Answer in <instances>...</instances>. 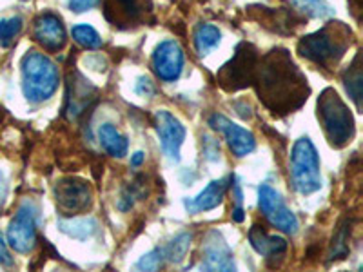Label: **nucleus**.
Masks as SVG:
<instances>
[{"instance_id": "obj_1", "label": "nucleus", "mask_w": 363, "mask_h": 272, "mask_svg": "<svg viewBox=\"0 0 363 272\" xmlns=\"http://www.w3.org/2000/svg\"><path fill=\"white\" fill-rule=\"evenodd\" d=\"M256 95L274 116L294 113L307 102L311 87L306 74L293 62L287 50H272L258 60L255 73Z\"/></svg>"}, {"instance_id": "obj_2", "label": "nucleus", "mask_w": 363, "mask_h": 272, "mask_svg": "<svg viewBox=\"0 0 363 272\" xmlns=\"http://www.w3.org/2000/svg\"><path fill=\"white\" fill-rule=\"evenodd\" d=\"M352 33L342 22H329L298 42V53L316 66L335 67L351 44Z\"/></svg>"}, {"instance_id": "obj_3", "label": "nucleus", "mask_w": 363, "mask_h": 272, "mask_svg": "<svg viewBox=\"0 0 363 272\" xmlns=\"http://www.w3.org/2000/svg\"><path fill=\"white\" fill-rule=\"evenodd\" d=\"M318 120L333 147L342 149L354 138V118L351 109L335 89H325L318 98Z\"/></svg>"}, {"instance_id": "obj_4", "label": "nucleus", "mask_w": 363, "mask_h": 272, "mask_svg": "<svg viewBox=\"0 0 363 272\" xmlns=\"http://www.w3.org/2000/svg\"><path fill=\"white\" fill-rule=\"evenodd\" d=\"M58 87V69L50 57L29 51L22 58V91L31 103L50 100Z\"/></svg>"}, {"instance_id": "obj_5", "label": "nucleus", "mask_w": 363, "mask_h": 272, "mask_svg": "<svg viewBox=\"0 0 363 272\" xmlns=\"http://www.w3.org/2000/svg\"><path fill=\"white\" fill-rule=\"evenodd\" d=\"M291 181L300 194H313L322 187L320 158L307 136L298 138L291 151Z\"/></svg>"}, {"instance_id": "obj_6", "label": "nucleus", "mask_w": 363, "mask_h": 272, "mask_svg": "<svg viewBox=\"0 0 363 272\" xmlns=\"http://www.w3.org/2000/svg\"><path fill=\"white\" fill-rule=\"evenodd\" d=\"M258 51L249 42H242L236 45L235 55L227 64H223L222 69L216 73L218 86L227 93L242 91L245 87H251L255 82L256 66H258Z\"/></svg>"}, {"instance_id": "obj_7", "label": "nucleus", "mask_w": 363, "mask_h": 272, "mask_svg": "<svg viewBox=\"0 0 363 272\" xmlns=\"http://www.w3.org/2000/svg\"><path fill=\"white\" fill-rule=\"evenodd\" d=\"M37 212L31 202H24L8 227V244L21 254H28L37 245Z\"/></svg>"}, {"instance_id": "obj_8", "label": "nucleus", "mask_w": 363, "mask_h": 272, "mask_svg": "<svg viewBox=\"0 0 363 272\" xmlns=\"http://www.w3.org/2000/svg\"><path fill=\"white\" fill-rule=\"evenodd\" d=\"M55 200H57L58 209L64 215H79L91 207L93 203V191L89 183L80 178H62L57 181L53 187Z\"/></svg>"}, {"instance_id": "obj_9", "label": "nucleus", "mask_w": 363, "mask_h": 272, "mask_svg": "<svg viewBox=\"0 0 363 272\" xmlns=\"http://www.w3.org/2000/svg\"><path fill=\"white\" fill-rule=\"evenodd\" d=\"M258 203H260L262 212L272 227H277L278 231L285 232V234H296L298 227H300L298 218L293 210L287 209L280 193H277L267 183H262L260 189H258Z\"/></svg>"}, {"instance_id": "obj_10", "label": "nucleus", "mask_w": 363, "mask_h": 272, "mask_svg": "<svg viewBox=\"0 0 363 272\" xmlns=\"http://www.w3.org/2000/svg\"><path fill=\"white\" fill-rule=\"evenodd\" d=\"M155 128H157L162 149L167 158L173 162L180 160V149L186 140V128L182 125L180 120L169 111L160 109L155 115Z\"/></svg>"}, {"instance_id": "obj_11", "label": "nucleus", "mask_w": 363, "mask_h": 272, "mask_svg": "<svg viewBox=\"0 0 363 272\" xmlns=\"http://www.w3.org/2000/svg\"><path fill=\"white\" fill-rule=\"evenodd\" d=\"M209 125L215 131L222 132L225 136L227 145H229V149H231L236 158H244L255 151V135L251 131H247V129L242 128V125H236L235 122H231V120L225 118L223 115L211 116Z\"/></svg>"}, {"instance_id": "obj_12", "label": "nucleus", "mask_w": 363, "mask_h": 272, "mask_svg": "<svg viewBox=\"0 0 363 272\" xmlns=\"http://www.w3.org/2000/svg\"><path fill=\"white\" fill-rule=\"evenodd\" d=\"M153 69L164 82H174L180 79L184 69V51L174 40H164L157 45L153 53Z\"/></svg>"}, {"instance_id": "obj_13", "label": "nucleus", "mask_w": 363, "mask_h": 272, "mask_svg": "<svg viewBox=\"0 0 363 272\" xmlns=\"http://www.w3.org/2000/svg\"><path fill=\"white\" fill-rule=\"evenodd\" d=\"M202 268L206 271H236L235 258L218 231H211L202 245Z\"/></svg>"}, {"instance_id": "obj_14", "label": "nucleus", "mask_w": 363, "mask_h": 272, "mask_svg": "<svg viewBox=\"0 0 363 272\" xmlns=\"http://www.w3.org/2000/svg\"><path fill=\"white\" fill-rule=\"evenodd\" d=\"M96 98V87L89 84L80 73L69 74L67 82V100H66V116L69 120H77L87 111L91 102Z\"/></svg>"}, {"instance_id": "obj_15", "label": "nucleus", "mask_w": 363, "mask_h": 272, "mask_svg": "<svg viewBox=\"0 0 363 272\" xmlns=\"http://www.w3.org/2000/svg\"><path fill=\"white\" fill-rule=\"evenodd\" d=\"M144 0H106L104 13L106 18L116 28H131L144 22L145 18Z\"/></svg>"}, {"instance_id": "obj_16", "label": "nucleus", "mask_w": 363, "mask_h": 272, "mask_svg": "<svg viewBox=\"0 0 363 272\" xmlns=\"http://www.w3.org/2000/svg\"><path fill=\"white\" fill-rule=\"evenodd\" d=\"M35 40L48 51H58L66 45V29L55 13H44L35 21Z\"/></svg>"}, {"instance_id": "obj_17", "label": "nucleus", "mask_w": 363, "mask_h": 272, "mask_svg": "<svg viewBox=\"0 0 363 272\" xmlns=\"http://www.w3.org/2000/svg\"><path fill=\"white\" fill-rule=\"evenodd\" d=\"M249 15L256 22H260L262 26L272 29V31H278V33H291L294 26L291 22H296V24L300 22V18L294 17V13L284 11V9L277 11V9L264 8V6H251Z\"/></svg>"}, {"instance_id": "obj_18", "label": "nucleus", "mask_w": 363, "mask_h": 272, "mask_svg": "<svg viewBox=\"0 0 363 272\" xmlns=\"http://www.w3.org/2000/svg\"><path fill=\"white\" fill-rule=\"evenodd\" d=\"M249 244L258 254L265 256L267 260L271 258H281L287 252V242L281 236H269L265 229L260 225H252L249 231Z\"/></svg>"}, {"instance_id": "obj_19", "label": "nucleus", "mask_w": 363, "mask_h": 272, "mask_svg": "<svg viewBox=\"0 0 363 272\" xmlns=\"http://www.w3.org/2000/svg\"><path fill=\"white\" fill-rule=\"evenodd\" d=\"M227 183L225 180H213L202 193L193 200H186V209L189 212H206V210L216 209L225 196Z\"/></svg>"}, {"instance_id": "obj_20", "label": "nucleus", "mask_w": 363, "mask_h": 272, "mask_svg": "<svg viewBox=\"0 0 363 272\" xmlns=\"http://www.w3.org/2000/svg\"><path fill=\"white\" fill-rule=\"evenodd\" d=\"M99 138L100 145L104 147V151L115 158H122L128 154V138H125L118 129L113 124H104L99 129Z\"/></svg>"}, {"instance_id": "obj_21", "label": "nucleus", "mask_w": 363, "mask_h": 272, "mask_svg": "<svg viewBox=\"0 0 363 272\" xmlns=\"http://www.w3.org/2000/svg\"><path fill=\"white\" fill-rule=\"evenodd\" d=\"M96 227H99V223L93 218H69L58 222V229L74 239L91 238L96 232Z\"/></svg>"}, {"instance_id": "obj_22", "label": "nucleus", "mask_w": 363, "mask_h": 272, "mask_svg": "<svg viewBox=\"0 0 363 272\" xmlns=\"http://www.w3.org/2000/svg\"><path fill=\"white\" fill-rule=\"evenodd\" d=\"M194 40V47H196V53L199 55H209L211 51L215 50L216 45L220 44L222 40V33H220V29L215 28V26L211 24H200L196 28L193 35Z\"/></svg>"}, {"instance_id": "obj_23", "label": "nucleus", "mask_w": 363, "mask_h": 272, "mask_svg": "<svg viewBox=\"0 0 363 272\" xmlns=\"http://www.w3.org/2000/svg\"><path fill=\"white\" fill-rule=\"evenodd\" d=\"M349 238H351V220H343L333 236V244L329 251V261L343 260L349 252Z\"/></svg>"}, {"instance_id": "obj_24", "label": "nucleus", "mask_w": 363, "mask_h": 272, "mask_svg": "<svg viewBox=\"0 0 363 272\" xmlns=\"http://www.w3.org/2000/svg\"><path fill=\"white\" fill-rule=\"evenodd\" d=\"M343 84H345L349 96L354 100L356 108L362 109V66H359V55H356L351 67H349V71L343 76Z\"/></svg>"}, {"instance_id": "obj_25", "label": "nucleus", "mask_w": 363, "mask_h": 272, "mask_svg": "<svg viewBox=\"0 0 363 272\" xmlns=\"http://www.w3.org/2000/svg\"><path fill=\"white\" fill-rule=\"evenodd\" d=\"M191 247V234L189 232H182L177 238L171 239V244L162 251L164 260L171 261V264H180L186 260V254Z\"/></svg>"}, {"instance_id": "obj_26", "label": "nucleus", "mask_w": 363, "mask_h": 272, "mask_svg": "<svg viewBox=\"0 0 363 272\" xmlns=\"http://www.w3.org/2000/svg\"><path fill=\"white\" fill-rule=\"evenodd\" d=\"M291 2H293L294 8L309 15V17L323 18L333 13V8L327 4V0H291Z\"/></svg>"}, {"instance_id": "obj_27", "label": "nucleus", "mask_w": 363, "mask_h": 272, "mask_svg": "<svg viewBox=\"0 0 363 272\" xmlns=\"http://www.w3.org/2000/svg\"><path fill=\"white\" fill-rule=\"evenodd\" d=\"M73 38L74 42H79V44L82 45V47H86V50H99L100 45H102V38H100V35L87 24L74 26Z\"/></svg>"}, {"instance_id": "obj_28", "label": "nucleus", "mask_w": 363, "mask_h": 272, "mask_svg": "<svg viewBox=\"0 0 363 272\" xmlns=\"http://www.w3.org/2000/svg\"><path fill=\"white\" fill-rule=\"evenodd\" d=\"M22 31V18L11 17L0 21V47H9Z\"/></svg>"}, {"instance_id": "obj_29", "label": "nucleus", "mask_w": 363, "mask_h": 272, "mask_svg": "<svg viewBox=\"0 0 363 272\" xmlns=\"http://www.w3.org/2000/svg\"><path fill=\"white\" fill-rule=\"evenodd\" d=\"M162 260H164V254H162L160 249H155V251L147 252L145 256H142L140 261L136 264V267L140 271H157L162 265Z\"/></svg>"}, {"instance_id": "obj_30", "label": "nucleus", "mask_w": 363, "mask_h": 272, "mask_svg": "<svg viewBox=\"0 0 363 272\" xmlns=\"http://www.w3.org/2000/svg\"><path fill=\"white\" fill-rule=\"evenodd\" d=\"M135 91H136V95H140V96H147V98H151V96L157 93V89H155V84L151 82V79H147V76H140L138 79V82H136L135 86Z\"/></svg>"}, {"instance_id": "obj_31", "label": "nucleus", "mask_w": 363, "mask_h": 272, "mask_svg": "<svg viewBox=\"0 0 363 272\" xmlns=\"http://www.w3.org/2000/svg\"><path fill=\"white\" fill-rule=\"evenodd\" d=\"M100 0H69V8L74 13H84L99 6Z\"/></svg>"}, {"instance_id": "obj_32", "label": "nucleus", "mask_w": 363, "mask_h": 272, "mask_svg": "<svg viewBox=\"0 0 363 272\" xmlns=\"http://www.w3.org/2000/svg\"><path fill=\"white\" fill-rule=\"evenodd\" d=\"M0 265L4 267H13V256L8 249V242L4 239L2 232H0Z\"/></svg>"}, {"instance_id": "obj_33", "label": "nucleus", "mask_w": 363, "mask_h": 272, "mask_svg": "<svg viewBox=\"0 0 363 272\" xmlns=\"http://www.w3.org/2000/svg\"><path fill=\"white\" fill-rule=\"evenodd\" d=\"M6 196H8V180H6L4 173L0 171V205L4 203Z\"/></svg>"}, {"instance_id": "obj_34", "label": "nucleus", "mask_w": 363, "mask_h": 272, "mask_svg": "<svg viewBox=\"0 0 363 272\" xmlns=\"http://www.w3.org/2000/svg\"><path fill=\"white\" fill-rule=\"evenodd\" d=\"M144 160H145V154L142 153V151H136V153L131 157V165L133 167H140V165L144 164Z\"/></svg>"}]
</instances>
